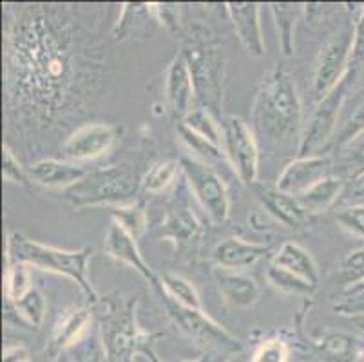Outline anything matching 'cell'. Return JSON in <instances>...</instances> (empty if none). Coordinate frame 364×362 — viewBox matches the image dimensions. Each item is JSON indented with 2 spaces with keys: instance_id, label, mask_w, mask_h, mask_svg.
Wrapping results in <instances>:
<instances>
[{
  "instance_id": "cell-1",
  "label": "cell",
  "mask_w": 364,
  "mask_h": 362,
  "mask_svg": "<svg viewBox=\"0 0 364 362\" xmlns=\"http://www.w3.org/2000/svg\"><path fill=\"white\" fill-rule=\"evenodd\" d=\"M254 124L272 142H289L301 129V100L289 71L281 65L267 76L254 102Z\"/></svg>"
},
{
  "instance_id": "cell-2",
  "label": "cell",
  "mask_w": 364,
  "mask_h": 362,
  "mask_svg": "<svg viewBox=\"0 0 364 362\" xmlns=\"http://www.w3.org/2000/svg\"><path fill=\"white\" fill-rule=\"evenodd\" d=\"M91 255V247H85L82 250H60V248L33 241L18 232L9 235L8 245H6L8 263L31 265L41 270L65 275L78 284L89 303L97 304L100 297L87 277V263Z\"/></svg>"
},
{
  "instance_id": "cell-3",
  "label": "cell",
  "mask_w": 364,
  "mask_h": 362,
  "mask_svg": "<svg viewBox=\"0 0 364 362\" xmlns=\"http://www.w3.org/2000/svg\"><path fill=\"white\" fill-rule=\"evenodd\" d=\"M136 301L131 299L125 304H118L107 299V307L100 319V339L107 362H134L136 355L160 362L154 344L161 334H147L138 328Z\"/></svg>"
},
{
  "instance_id": "cell-4",
  "label": "cell",
  "mask_w": 364,
  "mask_h": 362,
  "mask_svg": "<svg viewBox=\"0 0 364 362\" xmlns=\"http://www.w3.org/2000/svg\"><path fill=\"white\" fill-rule=\"evenodd\" d=\"M141 179L136 171L129 167L100 169L87 172L64 191V199L76 208L97 207V205H125L138 194Z\"/></svg>"
},
{
  "instance_id": "cell-5",
  "label": "cell",
  "mask_w": 364,
  "mask_h": 362,
  "mask_svg": "<svg viewBox=\"0 0 364 362\" xmlns=\"http://www.w3.org/2000/svg\"><path fill=\"white\" fill-rule=\"evenodd\" d=\"M160 292L161 301L167 307L168 315L172 321L178 324L181 331L187 335L188 339H193L194 343L205 348H216V350H228V351H241V343L234 337L232 334H228L223 326L213 321L203 310H196V308H187L178 304L176 301H172L164 290Z\"/></svg>"
},
{
  "instance_id": "cell-6",
  "label": "cell",
  "mask_w": 364,
  "mask_h": 362,
  "mask_svg": "<svg viewBox=\"0 0 364 362\" xmlns=\"http://www.w3.org/2000/svg\"><path fill=\"white\" fill-rule=\"evenodd\" d=\"M353 42H355V28L346 29L321 49L312 82V95L317 104L326 98L343 82L344 76L348 75Z\"/></svg>"
},
{
  "instance_id": "cell-7",
  "label": "cell",
  "mask_w": 364,
  "mask_h": 362,
  "mask_svg": "<svg viewBox=\"0 0 364 362\" xmlns=\"http://www.w3.org/2000/svg\"><path fill=\"white\" fill-rule=\"evenodd\" d=\"M180 165L208 218L216 225L225 223L230 214V199L221 176L210 165L201 164L196 158H181Z\"/></svg>"
},
{
  "instance_id": "cell-8",
  "label": "cell",
  "mask_w": 364,
  "mask_h": 362,
  "mask_svg": "<svg viewBox=\"0 0 364 362\" xmlns=\"http://www.w3.org/2000/svg\"><path fill=\"white\" fill-rule=\"evenodd\" d=\"M350 75L352 73L348 71V75L344 76L343 82L326 98L321 100L319 104H317L316 111L312 112L309 124H306L303 134H301L299 149H297L299 158L314 156V152L319 151L332 138L333 131L337 129V119H339V112L343 109L344 98H346Z\"/></svg>"
},
{
  "instance_id": "cell-9",
  "label": "cell",
  "mask_w": 364,
  "mask_h": 362,
  "mask_svg": "<svg viewBox=\"0 0 364 362\" xmlns=\"http://www.w3.org/2000/svg\"><path fill=\"white\" fill-rule=\"evenodd\" d=\"M223 139L228 164L232 165L237 178L247 187L256 183L257 169H259V149H257L252 131L241 118L228 116L223 124Z\"/></svg>"
},
{
  "instance_id": "cell-10",
  "label": "cell",
  "mask_w": 364,
  "mask_h": 362,
  "mask_svg": "<svg viewBox=\"0 0 364 362\" xmlns=\"http://www.w3.org/2000/svg\"><path fill=\"white\" fill-rule=\"evenodd\" d=\"M183 56L187 58L188 68L193 73L196 98H200L208 107H218L225 71V60L220 49L203 44L185 49Z\"/></svg>"
},
{
  "instance_id": "cell-11",
  "label": "cell",
  "mask_w": 364,
  "mask_h": 362,
  "mask_svg": "<svg viewBox=\"0 0 364 362\" xmlns=\"http://www.w3.org/2000/svg\"><path fill=\"white\" fill-rule=\"evenodd\" d=\"M250 188H252L254 196L259 199V203L267 208L268 214L274 215L284 227L306 228L312 223V214L304 211L297 198L283 192L277 185L256 181L250 185Z\"/></svg>"
},
{
  "instance_id": "cell-12",
  "label": "cell",
  "mask_w": 364,
  "mask_h": 362,
  "mask_svg": "<svg viewBox=\"0 0 364 362\" xmlns=\"http://www.w3.org/2000/svg\"><path fill=\"white\" fill-rule=\"evenodd\" d=\"M118 131L112 125L91 124L76 129L68 139H65L62 152L65 158L73 161H87L97 159L111 151L112 145L117 144Z\"/></svg>"
},
{
  "instance_id": "cell-13",
  "label": "cell",
  "mask_w": 364,
  "mask_h": 362,
  "mask_svg": "<svg viewBox=\"0 0 364 362\" xmlns=\"http://www.w3.org/2000/svg\"><path fill=\"white\" fill-rule=\"evenodd\" d=\"M203 225L198 215L188 208L168 212L160 225V235L174 245L176 255L181 257H191L196 254L203 239Z\"/></svg>"
},
{
  "instance_id": "cell-14",
  "label": "cell",
  "mask_w": 364,
  "mask_h": 362,
  "mask_svg": "<svg viewBox=\"0 0 364 362\" xmlns=\"http://www.w3.org/2000/svg\"><path fill=\"white\" fill-rule=\"evenodd\" d=\"M332 159L326 156H309V158H297L290 161L277 179V187L287 194L299 196L309 191L321 179L330 176Z\"/></svg>"
},
{
  "instance_id": "cell-15",
  "label": "cell",
  "mask_w": 364,
  "mask_h": 362,
  "mask_svg": "<svg viewBox=\"0 0 364 362\" xmlns=\"http://www.w3.org/2000/svg\"><path fill=\"white\" fill-rule=\"evenodd\" d=\"M165 95H167V102L171 105L172 112L178 118H185L188 112L193 111L196 87H194L193 73H191L183 53L174 56L171 64H168L167 76H165Z\"/></svg>"
},
{
  "instance_id": "cell-16",
  "label": "cell",
  "mask_w": 364,
  "mask_h": 362,
  "mask_svg": "<svg viewBox=\"0 0 364 362\" xmlns=\"http://www.w3.org/2000/svg\"><path fill=\"white\" fill-rule=\"evenodd\" d=\"M105 254L109 257L120 261V263H125L134 268L156 290L160 288V277L154 274V270L141 257L140 250H138L136 239L132 238L131 234H127L118 223H112L109 227L107 235H105Z\"/></svg>"
},
{
  "instance_id": "cell-17",
  "label": "cell",
  "mask_w": 364,
  "mask_h": 362,
  "mask_svg": "<svg viewBox=\"0 0 364 362\" xmlns=\"http://www.w3.org/2000/svg\"><path fill=\"white\" fill-rule=\"evenodd\" d=\"M227 11L234 26V31L248 55L256 56V58L263 56L264 40L263 33H261L259 4L256 2H228Z\"/></svg>"
},
{
  "instance_id": "cell-18",
  "label": "cell",
  "mask_w": 364,
  "mask_h": 362,
  "mask_svg": "<svg viewBox=\"0 0 364 362\" xmlns=\"http://www.w3.org/2000/svg\"><path fill=\"white\" fill-rule=\"evenodd\" d=\"M267 254L268 247H264V245L248 243V241L237 238H228L214 247L213 259L220 268L240 272L243 268L256 265Z\"/></svg>"
},
{
  "instance_id": "cell-19",
  "label": "cell",
  "mask_w": 364,
  "mask_h": 362,
  "mask_svg": "<svg viewBox=\"0 0 364 362\" xmlns=\"http://www.w3.org/2000/svg\"><path fill=\"white\" fill-rule=\"evenodd\" d=\"M216 283L221 295L230 307L234 308H250L259 301L261 292L256 279L236 270H225L216 268Z\"/></svg>"
},
{
  "instance_id": "cell-20",
  "label": "cell",
  "mask_w": 364,
  "mask_h": 362,
  "mask_svg": "<svg viewBox=\"0 0 364 362\" xmlns=\"http://www.w3.org/2000/svg\"><path fill=\"white\" fill-rule=\"evenodd\" d=\"M89 323H91V314H89L87 308L73 307L65 310L58 317L55 330H53L51 350H55L56 353L71 350L87 334Z\"/></svg>"
},
{
  "instance_id": "cell-21",
  "label": "cell",
  "mask_w": 364,
  "mask_h": 362,
  "mask_svg": "<svg viewBox=\"0 0 364 362\" xmlns=\"http://www.w3.org/2000/svg\"><path fill=\"white\" fill-rule=\"evenodd\" d=\"M29 179L48 188H69L80 181L87 172L78 165L65 164L58 159H41L29 169Z\"/></svg>"
},
{
  "instance_id": "cell-22",
  "label": "cell",
  "mask_w": 364,
  "mask_h": 362,
  "mask_svg": "<svg viewBox=\"0 0 364 362\" xmlns=\"http://www.w3.org/2000/svg\"><path fill=\"white\" fill-rule=\"evenodd\" d=\"M272 265L283 268V270L292 272L294 275L309 281L314 287H317V283H319V270H317L312 254L309 250H304L301 245L292 243V241H287V243L281 245L277 254L274 255Z\"/></svg>"
},
{
  "instance_id": "cell-23",
  "label": "cell",
  "mask_w": 364,
  "mask_h": 362,
  "mask_svg": "<svg viewBox=\"0 0 364 362\" xmlns=\"http://www.w3.org/2000/svg\"><path fill=\"white\" fill-rule=\"evenodd\" d=\"M343 179L336 178V176H326V178L321 179L319 183H316L309 191H304L303 194L297 196V201L303 205L304 211H309L314 215L317 212H323L332 207L341 196V192H343Z\"/></svg>"
},
{
  "instance_id": "cell-24",
  "label": "cell",
  "mask_w": 364,
  "mask_h": 362,
  "mask_svg": "<svg viewBox=\"0 0 364 362\" xmlns=\"http://www.w3.org/2000/svg\"><path fill=\"white\" fill-rule=\"evenodd\" d=\"M304 8H306V6L292 4V2L270 4V11H272L274 20H276L277 33H279V44L284 56H292L294 51H296L294 35H296L297 20L303 15Z\"/></svg>"
},
{
  "instance_id": "cell-25",
  "label": "cell",
  "mask_w": 364,
  "mask_h": 362,
  "mask_svg": "<svg viewBox=\"0 0 364 362\" xmlns=\"http://www.w3.org/2000/svg\"><path fill=\"white\" fill-rule=\"evenodd\" d=\"M160 288L158 290H164L172 301H176L178 304L187 308H196V310H201V301L200 295H198L196 288L191 281H187L185 277L178 274H167L161 275L160 279Z\"/></svg>"
},
{
  "instance_id": "cell-26",
  "label": "cell",
  "mask_w": 364,
  "mask_h": 362,
  "mask_svg": "<svg viewBox=\"0 0 364 362\" xmlns=\"http://www.w3.org/2000/svg\"><path fill=\"white\" fill-rule=\"evenodd\" d=\"M109 212L114 218V223L120 225L136 241L147 230V211H145L144 201H138V203L132 205H120V207H111Z\"/></svg>"
},
{
  "instance_id": "cell-27",
  "label": "cell",
  "mask_w": 364,
  "mask_h": 362,
  "mask_svg": "<svg viewBox=\"0 0 364 362\" xmlns=\"http://www.w3.org/2000/svg\"><path fill=\"white\" fill-rule=\"evenodd\" d=\"M151 4H124L122 16L114 28V38L127 40L147 26Z\"/></svg>"
},
{
  "instance_id": "cell-28",
  "label": "cell",
  "mask_w": 364,
  "mask_h": 362,
  "mask_svg": "<svg viewBox=\"0 0 364 362\" xmlns=\"http://www.w3.org/2000/svg\"><path fill=\"white\" fill-rule=\"evenodd\" d=\"M178 132L181 134L185 144L188 145V149L200 156L201 164L213 165V164H218V161H225V159H228L227 152H225L223 147H218L216 144L208 142L207 138L196 134V132H194L193 129H188L183 122L178 125Z\"/></svg>"
},
{
  "instance_id": "cell-29",
  "label": "cell",
  "mask_w": 364,
  "mask_h": 362,
  "mask_svg": "<svg viewBox=\"0 0 364 362\" xmlns=\"http://www.w3.org/2000/svg\"><path fill=\"white\" fill-rule=\"evenodd\" d=\"M183 124L187 125L188 129H193L196 134L203 136V138H207L208 142L216 144L218 147L225 149L223 129L218 127V124L214 122L213 116H210L208 109L205 107L193 109V111L188 112V115L183 118Z\"/></svg>"
},
{
  "instance_id": "cell-30",
  "label": "cell",
  "mask_w": 364,
  "mask_h": 362,
  "mask_svg": "<svg viewBox=\"0 0 364 362\" xmlns=\"http://www.w3.org/2000/svg\"><path fill=\"white\" fill-rule=\"evenodd\" d=\"M267 279L268 283H270V287L283 292V294H312V292L316 290V287H314L312 283L297 277L292 272L276 267V265H270V267H268Z\"/></svg>"
},
{
  "instance_id": "cell-31",
  "label": "cell",
  "mask_w": 364,
  "mask_h": 362,
  "mask_svg": "<svg viewBox=\"0 0 364 362\" xmlns=\"http://www.w3.org/2000/svg\"><path fill=\"white\" fill-rule=\"evenodd\" d=\"M181 165L178 164L176 159H164L158 164L152 165L147 171V174L141 178V187L147 192H160L165 187L171 185V181L176 178L178 171Z\"/></svg>"
},
{
  "instance_id": "cell-32",
  "label": "cell",
  "mask_w": 364,
  "mask_h": 362,
  "mask_svg": "<svg viewBox=\"0 0 364 362\" xmlns=\"http://www.w3.org/2000/svg\"><path fill=\"white\" fill-rule=\"evenodd\" d=\"M31 288V275H29L28 265L24 263H8V279H6V294L11 303L21 301Z\"/></svg>"
},
{
  "instance_id": "cell-33",
  "label": "cell",
  "mask_w": 364,
  "mask_h": 362,
  "mask_svg": "<svg viewBox=\"0 0 364 362\" xmlns=\"http://www.w3.org/2000/svg\"><path fill=\"white\" fill-rule=\"evenodd\" d=\"M15 308L18 310L21 317H24L31 326H41L44 323L46 319V299L44 295L41 294L38 290L33 288L29 294H26L21 301H16Z\"/></svg>"
},
{
  "instance_id": "cell-34",
  "label": "cell",
  "mask_w": 364,
  "mask_h": 362,
  "mask_svg": "<svg viewBox=\"0 0 364 362\" xmlns=\"http://www.w3.org/2000/svg\"><path fill=\"white\" fill-rule=\"evenodd\" d=\"M353 337L346 334H330L323 339L321 343V350L332 361H348L353 353Z\"/></svg>"
},
{
  "instance_id": "cell-35",
  "label": "cell",
  "mask_w": 364,
  "mask_h": 362,
  "mask_svg": "<svg viewBox=\"0 0 364 362\" xmlns=\"http://www.w3.org/2000/svg\"><path fill=\"white\" fill-rule=\"evenodd\" d=\"M364 134V102H360L348 119L344 122L343 127L339 129V136H337V145L339 147H348L353 139L359 138Z\"/></svg>"
},
{
  "instance_id": "cell-36",
  "label": "cell",
  "mask_w": 364,
  "mask_h": 362,
  "mask_svg": "<svg viewBox=\"0 0 364 362\" xmlns=\"http://www.w3.org/2000/svg\"><path fill=\"white\" fill-rule=\"evenodd\" d=\"M341 277L346 284L364 283V248L352 252L341 265Z\"/></svg>"
},
{
  "instance_id": "cell-37",
  "label": "cell",
  "mask_w": 364,
  "mask_h": 362,
  "mask_svg": "<svg viewBox=\"0 0 364 362\" xmlns=\"http://www.w3.org/2000/svg\"><path fill=\"white\" fill-rule=\"evenodd\" d=\"M250 362H289V346L279 339H270L254 351Z\"/></svg>"
},
{
  "instance_id": "cell-38",
  "label": "cell",
  "mask_w": 364,
  "mask_h": 362,
  "mask_svg": "<svg viewBox=\"0 0 364 362\" xmlns=\"http://www.w3.org/2000/svg\"><path fill=\"white\" fill-rule=\"evenodd\" d=\"M337 221L341 227L346 228L352 234L364 238V205H353L346 207L337 214Z\"/></svg>"
},
{
  "instance_id": "cell-39",
  "label": "cell",
  "mask_w": 364,
  "mask_h": 362,
  "mask_svg": "<svg viewBox=\"0 0 364 362\" xmlns=\"http://www.w3.org/2000/svg\"><path fill=\"white\" fill-rule=\"evenodd\" d=\"M71 350H75V355H71L75 362H100L102 358L105 361L104 344H97L95 343V339L84 337L80 343H76Z\"/></svg>"
},
{
  "instance_id": "cell-40",
  "label": "cell",
  "mask_w": 364,
  "mask_h": 362,
  "mask_svg": "<svg viewBox=\"0 0 364 362\" xmlns=\"http://www.w3.org/2000/svg\"><path fill=\"white\" fill-rule=\"evenodd\" d=\"M2 176L6 181L11 183H26L29 181V172L22 167L21 161L15 158L9 147H4V158H2Z\"/></svg>"
},
{
  "instance_id": "cell-41",
  "label": "cell",
  "mask_w": 364,
  "mask_h": 362,
  "mask_svg": "<svg viewBox=\"0 0 364 362\" xmlns=\"http://www.w3.org/2000/svg\"><path fill=\"white\" fill-rule=\"evenodd\" d=\"M350 154H348V164L353 165L352 172V181L353 179L364 176V134H360L359 138L353 139L352 144L348 145Z\"/></svg>"
},
{
  "instance_id": "cell-42",
  "label": "cell",
  "mask_w": 364,
  "mask_h": 362,
  "mask_svg": "<svg viewBox=\"0 0 364 362\" xmlns=\"http://www.w3.org/2000/svg\"><path fill=\"white\" fill-rule=\"evenodd\" d=\"M2 362H31V357L24 346H6Z\"/></svg>"
},
{
  "instance_id": "cell-43",
  "label": "cell",
  "mask_w": 364,
  "mask_h": 362,
  "mask_svg": "<svg viewBox=\"0 0 364 362\" xmlns=\"http://www.w3.org/2000/svg\"><path fill=\"white\" fill-rule=\"evenodd\" d=\"M352 192H353V196H364V176L353 179Z\"/></svg>"
},
{
  "instance_id": "cell-44",
  "label": "cell",
  "mask_w": 364,
  "mask_h": 362,
  "mask_svg": "<svg viewBox=\"0 0 364 362\" xmlns=\"http://www.w3.org/2000/svg\"><path fill=\"white\" fill-rule=\"evenodd\" d=\"M53 362H75V361H73L69 351H60V353H56V357L53 358Z\"/></svg>"
},
{
  "instance_id": "cell-45",
  "label": "cell",
  "mask_w": 364,
  "mask_h": 362,
  "mask_svg": "<svg viewBox=\"0 0 364 362\" xmlns=\"http://www.w3.org/2000/svg\"><path fill=\"white\" fill-rule=\"evenodd\" d=\"M180 362H213V361H210V355L203 353V355H200L198 358H194V361H180Z\"/></svg>"
},
{
  "instance_id": "cell-46",
  "label": "cell",
  "mask_w": 364,
  "mask_h": 362,
  "mask_svg": "<svg viewBox=\"0 0 364 362\" xmlns=\"http://www.w3.org/2000/svg\"><path fill=\"white\" fill-rule=\"evenodd\" d=\"M228 362H241V361H240V357H234V358H230Z\"/></svg>"
},
{
  "instance_id": "cell-47",
  "label": "cell",
  "mask_w": 364,
  "mask_h": 362,
  "mask_svg": "<svg viewBox=\"0 0 364 362\" xmlns=\"http://www.w3.org/2000/svg\"><path fill=\"white\" fill-rule=\"evenodd\" d=\"M49 362H53V361H49Z\"/></svg>"
}]
</instances>
